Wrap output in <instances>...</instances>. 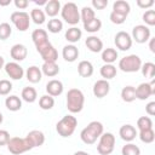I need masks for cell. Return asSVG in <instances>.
<instances>
[{
	"instance_id": "cell-1",
	"label": "cell",
	"mask_w": 155,
	"mask_h": 155,
	"mask_svg": "<svg viewBox=\"0 0 155 155\" xmlns=\"http://www.w3.org/2000/svg\"><path fill=\"white\" fill-rule=\"evenodd\" d=\"M85 104V96L79 88H70L67 93V109L71 113H80Z\"/></svg>"
},
{
	"instance_id": "cell-2",
	"label": "cell",
	"mask_w": 155,
	"mask_h": 155,
	"mask_svg": "<svg viewBox=\"0 0 155 155\" xmlns=\"http://www.w3.org/2000/svg\"><path fill=\"white\" fill-rule=\"evenodd\" d=\"M76 126H78V120H76V117L69 114V115L63 116V117L57 122V125H56V131H57V133H58L61 137L67 138V137H70V136L74 133Z\"/></svg>"
},
{
	"instance_id": "cell-3",
	"label": "cell",
	"mask_w": 155,
	"mask_h": 155,
	"mask_svg": "<svg viewBox=\"0 0 155 155\" xmlns=\"http://www.w3.org/2000/svg\"><path fill=\"white\" fill-rule=\"evenodd\" d=\"M142 67V59L137 54H128L120 59L119 68L124 73H136L140 70Z\"/></svg>"
},
{
	"instance_id": "cell-4",
	"label": "cell",
	"mask_w": 155,
	"mask_h": 155,
	"mask_svg": "<svg viewBox=\"0 0 155 155\" xmlns=\"http://www.w3.org/2000/svg\"><path fill=\"white\" fill-rule=\"evenodd\" d=\"M62 18L70 25H75L80 22V12L78 10L76 4L74 2H67L61 8Z\"/></svg>"
},
{
	"instance_id": "cell-5",
	"label": "cell",
	"mask_w": 155,
	"mask_h": 155,
	"mask_svg": "<svg viewBox=\"0 0 155 155\" xmlns=\"http://www.w3.org/2000/svg\"><path fill=\"white\" fill-rule=\"evenodd\" d=\"M7 149L11 154L19 155V154H23V153L33 149V147L30 145V143L27 138L12 137V138H10V140L7 143Z\"/></svg>"
},
{
	"instance_id": "cell-6",
	"label": "cell",
	"mask_w": 155,
	"mask_h": 155,
	"mask_svg": "<svg viewBox=\"0 0 155 155\" xmlns=\"http://www.w3.org/2000/svg\"><path fill=\"white\" fill-rule=\"evenodd\" d=\"M115 147V137L113 133L110 132H105L102 133V136L99 137V142L97 144V151L101 155H109L113 153Z\"/></svg>"
},
{
	"instance_id": "cell-7",
	"label": "cell",
	"mask_w": 155,
	"mask_h": 155,
	"mask_svg": "<svg viewBox=\"0 0 155 155\" xmlns=\"http://www.w3.org/2000/svg\"><path fill=\"white\" fill-rule=\"evenodd\" d=\"M11 22L19 31H25L30 25V17L24 11H16L11 15Z\"/></svg>"
},
{
	"instance_id": "cell-8",
	"label": "cell",
	"mask_w": 155,
	"mask_h": 155,
	"mask_svg": "<svg viewBox=\"0 0 155 155\" xmlns=\"http://www.w3.org/2000/svg\"><path fill=\"white\" fill-rule=\"evenodd\" d=\"M38 52L40 53L44 62H56L58 59V52L57 50L51 45V42H46L44 45H40L36 47Z\"/></svg>"
},
{
	"instance_id": "cell-9",
	"label": "cell",
	"mask_w": 155,
	"mask_h": 155,
	"mask_svg": "<svg viewBox=\"0 0 155 155\" xmlns=\"http://www.w3.org/2000/svg\"><path fill=\"white\" fill-rule=\"evenodd\" d=\"M155 94V80L151 79L150 82H143L136 88V98L140 101L148 99L150 96Z\"/></svg>"
},
{
	"instance_id": "cell-10",
	"label": "cell",
	"mask_w": 155,
	"mask_h": 155,
	"mask_svg": "<svg viewBox=\"0 0 155 155\" xmlns=\"http://www.w3.org/2000/svg\"><path fill=\"white\" fill-rule=\"evenodd\" d=\"M132 40L138 44H144L150 39V29L147 25L138 24L132 29Z\"/></svg>"
},
{
	"instance_id": "cell-11",
	"label": "cell",
	"mask_w": 155,
	"mask_h": 155,
	"mask_svg": "<svg viewBox=\"0 0 155 155\" xmlns=\"http://www.w3.org/2000/svg\"><path fill=\"white\" fill-rule=\"evenodd\" d=\"M132 41L133 40H132L131 35L128 33H126V31H122V30L119 31V33H116V35L114 38V42H115L116 47L119 50H121V51L130 50L132 47Z\"/></svg>"
},
{
	"instance_id": "cell-12",
	"label": "cell",
	"mask_w": 155,
	"mask_h": 155,
	"mask_svg": "<svg viewBox=\"0 0 155 155\" xmlns=\"http://www.w3.org/2000/svg\"><path fill=\"white\" fill-rule=\"evenodd\" d=\"M5 71L12 80H21L24 75L23 68L17 62H8L5 64Z\"/></svg>"
},
{
	"instance_id": "cell-13",
	"label": "cell",
	"mask_w": 155,
	"mask_h": 155,
	"mask_svg": "<svg viewBox=\"0 0 155 155\" xmlns=\"http://www.w3.org/2000/svg\"><path fill=\"white\" fill-rule=\"evenodd\" d=\"M110 91V85L108 82V80H97L93 85V94L97 98H103L105 97Z\"/></svg>"
},
{
	"instance_id": "cell-14",
	"label": "cell",
	"mask_w": 155,
	"mask_h": 155,
	"mask_svg": "<svg viewBox=\"0 0 155 155\" xmlns=\"http://www.w3.org/2000/svg\"><path fill=\"white\" fill-rule=\"evenodd\" d=\"M10 54H11V58H13L16 62H21L23 59L27 58V54H28V50L24 45L22 44H16L11 47L10 50Z\"/></svg>"
},
{
	"instance_id": "cell-15",
	"label": "cell",
	"mask_w": 155,
	"mask_h": 155,
	"mask_svg": "<svg viewBox=\"0 0 155 155\" xmlns=\"http://www.w3.org/2000/svg\"><path fill=\"white\" fill-rule=\"evenodd\" d=\"M63 88H64L63 87V84L59 80H56V79H53V80H51V81H48L46 84V92L51 97H58V96H61L62 92H63Z\"/></svg>"
},
{
	"instance_id": "cell-16",
	"label": "cell",
	"mask_w": 155,
	"mask_h": 155,
	"mask_svg": "<svg viewBox=\"0 0 155 155\" xmlns=\"http://www.w3.org/2000/svg\"><path fill=\"white\" fill-rule=\"evenodd\" d=\"M25 138L29 140V143H30V145H31L33 148H35V147H41V145L45 143V134H44L41 131H39V130H33V131H30V132L27 134Z\"/></svg>"
},
{
	"instance_id": "cell-17",
	"label": "cell",
	"mask_w": 155,
	"mask_h": 155,
	"mask_svg": "<svg viewBox=\"0 0 155 155\" xmlns=\"http://www.w3.org/2000/svg\"><path fill=\"white\" fill-rule=\"evenodd\" d=\"M85 45L91 52H94V53L101 52L103 50V41L98 36H94V35L87 36V39L85 41Z\"/></svg>"
},
{
	"instance_id": "cell-18",
	"label": "cell",
	"mask_w": 155,
	"mask_h": 155,
	"mask_svg": "<svg viewBox=\"0 0 155 155\" xmlns=\"http://www.w3.org/2000/svg\"><path fill=\"white\" fill-rule=\"evenodd\" d=\"M62 56L64 58V61L67 62H75L79 57V50L75 45H67L63 47V51H62Z\"/></svg>"
},
{
	"instance_id": "cell-19",
	"label": "cell",
	"mask_w": 155,
	"mask_h": 155,
	"mask_svg": "<svg viewBox=\"0 0 155 155\" xmlns=\"http://www.w3.org/2000/svg\"><path fill=\"white\" fill-rule=\"evenodd\" d=\"M119 134L125 142H132L137 136V131L132 125H124L120 127Z\"/></svg>"
},
{
	"instance_id": "cell-20",
	"label": "cell",
	"mask_w": 155,
	"mask_h": 155,
	"mask_svg": "<svg viewBox=\"0 0 155 155\" xmlns=\"http://www.w3.org/2000/svg\"><path fill=\"white\" fill-rule=\"evenodd\" d=\"M25 76H27V80L31 84H36L39 81H41L42 79V73H41V69L36 65H31L25 71Z\"/></svg>"
},
{
	"instance_id": "cell-21",
	"label": "cell",
	"mask_w": 155,
	"mask_h": 155,
	"mask_svg": "<svg viewBox=\"0 0 155 155\" xmlns=\"http://www.w3.org/2000/svg\"><path fill=\"white\" fill-rule=\"evenodd\" d=\"M41 73L48 78H53L59 73V67L56 62H44L41 67Z\"/></svg>"
},
{
	"instance_id": "cell-22",
	"label": "cell",
	"mask_w": 155,
	"mask_h": 155,
	"mask_svg": "<svg viewBox=\"0 0 155 155\" xmlns=\"http://www.w3.org/2000/svg\"><path fill=\"white\" fill-rule=\"evenodd\" d=\"M61 2L58 0H50L46 2L45 5V15H47L48 17L54 18V16L58 15V12L61 11Z\"/></svg>"
},
{
	"instance_id": "cell-23",
	"label": "cell",
	"mask_w": 155,
	"mask_h": 155,
	"mask_svg": "<svg viewBox=\"0 0 155 155\" xmlns=\"http://www.w3.org/2000/svg\"><path fill=\"white\" fill-rule=\"evenodd\" d=\"M31 39H33V42L35 44L36 47L40 46V45H44V44L48 42L47 31L44 30V29H35L31 33Z\"/></svg>"
},
{
	"instance_id": "cell-24",
	"label": "cell",
	"mask_w": 155,
	"mask_h": 155,
	"mask_svg": "<svg viewBox=\"0 0 155 155\" xmlns=\"http://www.w3.org/2000/svg\"><path fill=\"white\" fill-rule=\"evenodd\" d=\"M78 73L81 78H90L93 74V65L88 61H81L78 64Z\"/></svg>"
},
{
	"instance_id": "cell-25",
	"label": "cell",
	"mask_w": 155,
	"mask_h": 155,
	"mask_svg": "<svg viewBox=\"0 0 155 155\" xmlns=\"http://www.w3.org/2000/svg\"><path fill=\"white\" fill-rule=\"evenodd\" d=\"M113 11L116 12V13H120L122 16H128L130 11H131V6L127 1L125 0H116L114 4H113Z\"/></svg>"
},
{
	"instance_id": "cell-26",
	"label": "cell",
	"mask_w": 155,
	"mask_h": 155,
	"mask_svg": "<svg viewBox=\"0 0 155 155\" xmlns=\"http://www.w3.org/2000/svg\"><path fill=\"white\" fill-rule=\"evenodd\" d=\"M5 105L10 111H18L22 108V101L18 96H10L5 99Z\"/></svg>"
},
{
	"instance_id": "cell-27",
	"label": "cell",
	"mask_w": 155,
	"mask_h": 155,
	"mask_svg": "<svg viewBox=\"0 0 155 155\" xmlns=\"http://www.w3.org/2000/svg\"><path fill=\"white\" fill-rule=\"evenodd\" d=\"M81 36H82V31L78 27H71L65 31V40L71 42V45L78 42L81 39Z\"/></svg>"
},
{
	"instance_id": "cell-28",
	"label": "cell",
	"mask_w": 155,
	"mask_h": 155,
	"mask_svg": "<svg viewBox=\"0 0 155 155\" xmlns=\"http://www.w3.org/2000/svg\"><path fill=\"white\" fill-rule=\"evenodd\" d=\"M117 58V51L115 48L108 47L102 51V61L105 64H113Z\"/></svg>"
},
{
	"instance_id": "cell-29",
	"label": "cell",
	"mask_w": 155,
	"mask_h": 155,
	"mask_svg": "<svg viewBox=\"0 0 155 155\" xmlns=\"http://www.w3.org/2000/svg\"><path fill=\"white\" fill-rule=\"evenodd\" d=\"M121 98L126 103H131L136 99V87L133 86H125L121 90Z\"/></svg>"
},
{
	"instance_id": "cell-30",
	"label": "cell",
	"mask_w": 155,
	"mask_h": 155,
	"mask_svg": "<svg viewBox=\"0 0 155 155\" xmlns=\"http://www.w3.org/2000/svg\"><path fill=\"white\" fill-rule=\"evenodd\" d=\"M101 75L104 80H110L116 76V67L113 64H104L101 67Z\"/></svg>"
},
{
	"instance_id": "cell-31",
	"label": "cell",
	"mask_w": 155,
	"mask_h": 155,
	"mask_svg": "<svg viewBox=\"0 0 155 155\" xmlns=\"http://www.w3.org/2000/svg\"><path fill=\"white\" fill-rule=\"evenodd\" d=\"M36 98H38V93L34 87L28 86L22 90V99L25 101L27 103H33L36 101Z\"/></svg>"
},
{
	"instance_id": "cell-32",
	"label": "cell",
	"mask_w": 155,
	"mask_h": 155,
	"mask_svg": "<svg viewBox=\"0 0 155 155\" xmlns=\"http://www.w3.org/2000/svg\"><path fill=\"white\" fill-rule=\"evenodd\" d=\"M30 19H33V22L35 24H42L45 23V19H46V15L45 12L41 10V8H33L30 11Z\"/></svg>"
},
{
	"instance_id": "cell-33",
	"label": "cell",
	"mask_w": 155,
	"mask_h": 155,
	"mask_svg": "<svg viewBox=\"0 0 155 155\" xmlns=\"http://www.w3.org/2000/svg\"><path fill=\"white\" fill-rule=\"evenodd\" d=\"M93 18H96V13H94V10L88 7V6H85L81 8L80 11V21H82L84 23H87L90 21H92Z\"/></svg>"
},
{
	"instance_id": "cell-34",
	"label": "cell",
	"mask_w": 155,
	"mask_h": 155,
	"mask_svg": "<svg viewBox=\"0 0 155 155\" xmlns=\"http://www.w3.org/2000/svg\"><path fill=\"white\" fill-rule=\"evenodd\" d=\"M102 28V22L98 18H93L92 21L84 23V29L88 33H97Z\"/></svg>"
},
{
	"instance_id": "cell-35",
	"label": "cell",
	"mask_w": 155,
	"mask_h": 155,
	"mask_svg": "<svg viewBox=\"0 0 155 155\" xmlns=\"http://www.w3.org/2000/svg\"><path fill=\"white\" fill-rule=\"evenodd\" d=\"M140 70H142L143 76H145L148 79H154V76H155V64L154 63L147 62V63L142 64Z\"/></svg>"
},
{
	"instance_id": "cell-36",
	"label": "cell",
	"mask_w": 155,
	"mask_h": 155,
	"mask_svg": "<svg viewBox=\"0 0 155 155\" xmlns=\"http://www.w3.org/2000/svg\"><path fill=\"white\" fill-rule=\"evenodd\" d=\"M39 105H40V108L44 109V110H50V109H52L53 105H54V99H53V97H51V96H48V94H44V96H41L40 99H39Z\"/></svg>"
},
{
	"instance_id": "cell-37",
	"label": "cell",
	"mask_w": 155,
	"mask_h": 155,
	"mask_svg": "<svg viewBox=\"0 0 155 155\" xmlns=\"http://www.w3.org/2000/svg\"><path fill=\"white\" fill-rule=\"evenodd\" d=\"M86 128H87L92 134H94L97 138H99V137L102 136V133H103V125H102V122H99V121H91V122L86 126Z\"/></svg>"
},
{
	"instance_id": "cell-38",
	"label": "cell",
	"mask_w": 155,
	"mask_h": 155,
	"mask_svg": "<svg viewBox=\"0 0 155 155\" xmlns=\"http://www.w3.org/2000/svg\"><path fill=\"white\" fill-rule=\"evenodd\" d=\"M47 29H48L50 33L57 34V33H59V31L63 29V23H62V21L58 19V18H52V19H50L48 23H47Z\"/></svg>"
},
{
	"instance_id": "cell-39",
	"label": "cell",
	"mask_w": 155,
	"mask_h": 155,
	"mask_svg": "<svg viewBox=\"0 0 155 155\" xmlns=\"http://www.w3.org/2000/svg\"><path fill=\"white\" fill-rule=\"evenodd\" d=\"M139 138L143 143H153L154 139H155V132L153 128H149V130H143V131H139Z\"/></svg>"
},
{
	"instance_id": "cell-40",
	"label": "cell",
	"mask_w": 155,
	"mask_h": 155,
	"mask_svg": "<svg viewBox=\"0 0 155 155\" xmlns=\"http://www.w3.org/2000/svg\"><path fill=\"white\" fill-rule=\"evenodd\" d=\"M121 154L122 155H140V149L133 143H127L122 147Z\"/></svg>"
},
{
	"instance_id": "cell-41",
	"label": "cell",
	"mask_w": 155,
	"mask_h": 155,
	"mask_svg": "<svg viewBox=\"0 0 155 155\" xmlns=\"http://www.w3.org/2000/svg\"><path fill=\"white\" fill-rule=\"evenodd\" d=\"M80 138H81V140H82L85 144H94L96 140H97V137H96L94 134H92L86 127L81 131V133H80Z\"/></svg>"
},
{
	"instance_id": "cell-42",
	"label": "cell",
	"mask_w": 155,
	"mask_h": 155,
	"mask_svg": "<svg viewBox=\"0 0 155 155\" xmlns=\"http://www.w3.org/2000/svg\"><path fill=\"white\" fill-rule=\"evenodd\" d=\"M137 127L139 128V131L153 128V121L149 116H142L137 120Z\"/></svg>"
},
{
	"instance_id": "cell-43",
	"label": "cell",
	"mask_w": 155,
	"mask_h": 155,
	"mask_svg": "<svg viewBox=\"0 0 155 155\" xmlns=\"http://www.w3.org/2000/svg\"><path fill=\"white\" fill-rule=\"evenodd\" d=\"M11 33H12V28L8 23H1L0 24V40L8 39Z\"/></svg>"
},
{
	"instance_id": "cell-44",
	"label": "cell",
	"mask_w": 155,
	"mask_h": 155,
	"mask_svg": "<svg viewBox=\"0 0 155 155\" xmlns=\"http://www.w3.org/2000/svg\"><path fill=\"white\" fill-rule=\"evenodd\" d=\"M143 21L145 22V24L153 27L155 25V11L154 10H148L143 13Z\"/></svg>"
},
{
	"instance_id": "cell-45",
	"label": "cell",
	"mask_w": 155,
	"mask_h": 155,
	"mask_svg": "<svg viewBox=\"0 0 155 155\" xmlns=\"http://www.w3.org/2000/svg\"><path fill=\"white\" fill-rule=\"evenodd\" d=\"M12 90V84L8 80H0V94L1 96H6L11 92Z\"/></svg>"
},
{
	"instance_id": "cell-46",
	"label": "cell",
	"mask_w": 155,
	"mask_h": 155,
	"mask_svg": "<svg viewBox=\"0 0 155 155\" xmlns=\"http://www.w3.org/2000/svg\"><path fill=\"white\" fill-rule=\"evenodd\" d=\"M109 18H110L111 23H114V24H122V23L126 21L127 17H126V16H122V15H120V13H116V12H114V11H111Z\"/></svg>"
},
{
	"instance_id": "cell-47",
	"label": "cell",
	"mask_w": 155,
	"mask_h": 155,
	"mask_svg": "<svg viewBox=\"0 0 155 155\" xmlns=\"http://www.w3.org/2000/svg\"><path fill=\"white\" fill-rule=\"evenodd\" d=\"M10 133L6 130H0V147L2 145H7L8 140H10Z\"/></svg>"
},
{
	"instance_id": "cell-48",
	"label": "cell",
	"mask_w": 155,
	"mask_h": 155,
	"mask_svg": "<svg viewBox=\"0 0 155 155\" xmlns=\"http://www.w3.org/2000/svg\"><path fill=\"white\" fill-rule=\"evenodd\" d=\"M91 4L96 10H104L108 6V0H92Z\"/></svg>"
},
{
	"instance_id": "cell-49",
	"label": "cell",
	"mask_w": 155,
	"mask_h": 155,
	"mask_svg": "<svg viewBox=\"0 0 155 155\" xmlns=\"http://www.w3.org/2000/svg\"><path fill=\"white\" fill-rule=\"evenodd\" d=\"M137 5L140 8H149L154 5V1L153 0H137Z\"/></svg>"
},
{
	"instance_id": "cell-50",
	"label": "cell",
	"mask_w": 155,
	"mask_h": 155,
	"mask_svg": "<svg viewBox=\"0 0 155 155\" xmlns=\"http://www.w3.org/2000/svg\"><path fill=\"white\" fill-rule=\"evenodd\" d=\"M13 4H15V6H16L17 8H19V10H24V8H27L28 5H29V2H28L27 0H15Z\"/></svg>"
},
{
	"instance_id": "cell-51",
	"label": "cell",
	"mask_w": 155,
	"mask_h": 155,
	"mask_svg": "<svg viewBox=\"0 0 155 155\" xmlns=\"http://www.w3.org/2000/svg\"><path fill=\"white\" fill-rule=\"evenodd\" d=\"M145 111H147V114H149L150 116L155 115V102H149V103L145 105Z\"/></svg>"
},
{
	"instance_id": "cell-52",
	"label": "cell",
	"mask_w": 155,
	"mask_h": 155,
	"mask_svg": "<svg viewBox=\"0 0 155 155\" xmlns=\"http://www.w3.org/2000/svg\"><path fill=\"white\" fill-rule=\"evenodd\" d=\"M149 48L153 53H155V38H150L149 39Z\"/></svg>"
},
{
	"instance_id": "cell-53",
	"label": "cell",
	"mask_w": 155,
	"mask_h": 155,
	"mask_svg": "<svg viewBox=\"0 0 155 155\" xmlns=\"http://www.w3.org/2000/svg\"><path fill=\"white\" fill-rule=\"evenodd\" d=\"M11 4V0H7V1H1L0 0V6H6V5H10Z\"/></svg>"
},
{
	"instance_id": "cell-54",
	"label": "cell",
	"mask_w": 155,
	"mask_h": 155,
	"mask_svg": "<svg viewBox=\"0 0 155 155\" xmlns=\"http://www.w3.org/2000/svg\"><path fill=\"white\" fill-rule=\"evenodd\" d=\"M4 67H5V61H4V57L0 56V69L4 68Z\"/></svg>"
},
{
	"instance_id": "cell-55",
	"label": "cell",
	"mask_w": 155,
	"mask_h": 155,
	"mask_svg": "<svg viewBox=\"0 0 155 155\" xmlns=\"http://www.w3.org/2000/svg\"><path fill=\"white\" fill-rule=\"evenodd\" d=\"M74 155H90V154L86 151H76V153H74Z\"/></svg>"
},
{
	"instance_id": "cell-56",
	"label": "cell",
	"mask_w": 155,
	"mask_h": 155,
	"mask_svg": "<svg viewBox=\"0 0 155 155\" xmlns=\"http://www.w3.org/2000/svg\"><path fill=\"white\" fill-rule=\"evenodd\" d=\"M34 2H35L36 5H46L47 1H46V0H42V1H34Z\"/></svg>"
},
{
	"instance_id": "cell-57",
	"label": "cell",
	"mask_w": 155,
	"mask_h": 155,
	"mask_svg": "<svg viewBox=\"0 0 155 155\" xmlns=\"http://www.w3.org/2000/svg\"><path fill=\"white\" fill-rule=\"evenodd\" d=\"M2 120H4V116H2V114L0 113V125H1V122H2Z\"/></svg>"
}]
</instances>
